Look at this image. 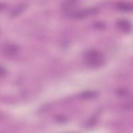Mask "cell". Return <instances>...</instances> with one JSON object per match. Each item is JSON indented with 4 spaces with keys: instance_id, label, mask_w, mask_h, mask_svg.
Masks as SVG:
<instances>
[{
    "instance_id": "cell-1",
    "label": "cell",
    "mask_w": 133,
    "mask_h": 133,
    "mask_svg": "<svg viewBox=\"0 0 133 133\" xmlns=\"http://www.w3.org/2000/svg\"><path fill=\"white\" fill-rule=\"evenodd\" d=\"M84 58L86 63L91 66H99L104 62L103 54L96 49H89L85 51Z\"/></svg>"
},
{
    "instance_id": "cell-4",
    "label": "cell",
    "mask_w": 133,
    "mask_h": 133,
    "mask_svg": "<svg viewBox=\"0 0 133 133\" xmlns=\"http://www.w3.org/2000/svg\"><path fill=\"white\" fill-rule=\"evenodd\" d=\"M117 27L124 32H129L131 30V24L126 19H119L116 22Z\"/></svg>"
},
{
    "instance_id": "cell-2",
    "label": "cell",
    "mask_w": 133,
    "mask_h": 133,
    "mask_svg": "<svg viewBox=\"0 0 133 133\" xmlns=\"http://www.w3.org/2000/svg\"><path fill=\"white\" fill-rule=\"evenodd\" d=\"M98 10L96 7H90L82 10H74L69 13L68 15L74 18H83L86 16L96 13Z\"/></svg>"
},
{
    "instance_id": "cell-9",
    "label": "cell",
    "mask_w": 133,
    "mask_h": 133,
    "mask_svg": "<svg viewBox=\"0 0 133 133\" xmlns=\"http://www.w3.org/2000/svg\"><path fill=\"white\" fill-rule=\"evenodd\" d=\"M6 73H7V71L5 69V68H3L2 67H1V76H4V75H6Z\"/></svg>"
},
{
    "instance_id": "cell-3",
    "label": "cell",
    "mask_w": 133,
    "mask_h": 133,
    "mask_svg": "<svg viewBox=\"0 0 133 133\" xmlns=\"http://www.w3.org/2000/svg\"><path fill=\"white\" fill-rule=\"evenodd\" d=\"M18 46L12 43H5L2 46V51L4 55L7 56H13L18 52Z\"/></svg>"
},
{
    "instance_id": "cell-7",
    "label": "cell",
    "mask_w": 133,
    "mask_h": 133,
    "mask_svg": "<svg viewBox=\"0 0 133 133\" xmlns=\"http://www.w3.org/2000/svg\"><path fill=\"white\" fill-rule=\"evenodd\" d=\"M25 8L24 5H20L17 6L16 8H15L11 12V15L12 16H17L18 14H20Z\"/></svg>"
},
{
    "instance_id": "cell-6",
    "label": "cell",
    "mask_w": 133,
    "mask_h": 133,
    "mask_svg": "<svg viewBox=\"0 0 133 133\" xmlns=\"http://www.w3.org/2000/svg\"><path fill=\"white\" fill-rule=\"evenodd\" d=\"M117 7L118 9L124 11H130L132 9V5L128 3L119 2L117 4Z\"/></svg>"
},
{
    "instance_id": "cell-8",
    "label": "cell",
    "mask_w": 133,
    "mask_h": 133,
    "mask_svg": "<svg viewBox=\"0 0 133 133\" xmlns=\"http://www.w3.org/2000/svg\"><path fill=\"white\" fill-rule=\"evenodd\" d=\"M94 26L98 29H103L105 28V25L103 22H97L95 23Z\"/></svg>"
},
{
    "instance_id": "cell-5",
    "label": "cell",
    "mask_w": 133,
    "mask_h": 133,
    "mask_svg": "<svg viewBox=\"0 0 133 133\" xmlns=\"http://www.w3.org/2000/svg\"><path fill=\"white\" fill-rule=\"evenodd\" d=\"M98 95V94L97 91L93 90H87L81 93L79 96L81 98L84 99H92L97 97Z\"/></svg>"
}]
</instances>
